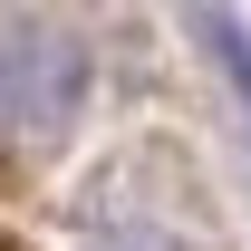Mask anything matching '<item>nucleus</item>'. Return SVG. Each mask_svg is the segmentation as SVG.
Instances as JSON below:
<instances>
[{"instance_id": "f257e3e1", "label": "nucleus", "mask_w": 251, "mask_h": 251, "mask_svg": "<svg viewBox=\"0 0 251 251\" xmlns=\"http://www.w3.org/2000/svg\"><path fill=\"white\" fill-rule=\"evenodd\" d=\"M87 97V49L49 20H0V135H58Z\"/></svg>"}, {"instance_id": "f03ea898", "label": "nucleus", "mask_w": 251, "mask_h": 251, "mask_svg": "<svg viewBox=\"0 0 251 251\" xmlns=\"http://www.w3.org/2000/svg\"><path fill=\"white\" fill-rule=\"evenodd\" d=\"M203 39H213V58L232 68V87H242V106H251V39H242V20H232V10H203Z\"/></svg>"}, {"instance_id": "7ed1b4c3", "label": "nucleus", "mask_w": 251, "mask_h": 251, "mask_svg": "<svg viewBox=\"0 0 251 251\" xmlns=\"http://www.w3.org/2000/svg\"><path fill=\"white\" fill-rule=\"evenodd\" d=\"M87 251H184L174 232H155V222H116V232H97Z\"/></svg>"}]
</instances>
